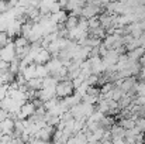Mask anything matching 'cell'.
<instances>
[{
	"mask_svg": "<svg viewBox=\"0 0 145 144\" xmlns=\"http://www.w3.org/2000/svg\"><path fill=\"white\" fill-rule=\"evenodd\" d=\"M75 92V86L72 79H61L56 85V96L58 97H66Z\"/></svg>",
	"mask_w": 145,
	"mask_h": 144,
	"instance_id": "1",
	"label": "cell"
},
{
	"mask_svg": "<svg viewBox=\"0 0 145 144\" xmlns=\"http://www.w3.org/2000/svg\"><path fill=\"white\" fill-rule=\"evenodd\" d=\"M16 57H17V54H16V44H14V41H8L4 47L0 48V58H3L4 61L11 62Z\"/></svg>",
	"mask_w": 145,
	"mask_h": 144,
	"instance_id": "2",
	"label": "cell"
},
{
	"mask_svg": "<svg viewBox=\"0 0 145 144\" xmlns=\"http://www.w3.org/2000/svg\"><path fill=\"white\" fill-rule=\"evenodd\" d=\"M21 27H23V21L20 18H13L8 21V26H7V34L10 38H16L18 34H21Z\"/></svg>",
	"mask_w": 145,
	"mask_h": 144,
	"instance_id": "3",
	"label": "cell"
},
{
	"mask_svg": "<svg viewBox=\"0 0 145 144\" xmlns=\"http://www.w3.org/2000/svg\"><path fill=\"white\" fill-rule=\"evenodd\" d=\"M35 110H37V106H35V103L34 102H25L23 106H21V109H20V113H18V116H17V119H28L30 116H33L34 113H35ZM16 119V120H17Z\"/></svg>",
	"mask_w": 145,
	"mask_h": 144,
	"instance_id": "4",
	"label": "cell"
},
{
	"mask_svg": "<svg viewBox=\"0 0 145 144\" xmlns=\"http://www.w3.org/2000/svg\"><path fill=\"white\" fill-rule=\"evenodd\" d=\"M16 129V120L11 117L4 119L3 122H0V132L3 134H13Z\"/></svg>",
	"mask_w": 145,
	"mask_h": 144,
	"instance_id": "5",
	"label": "cell"
},
{
	"mask_svg": "<svg viewBox=\"0 0 145 144\" xmlns=\"http://www.w3.org/2000/svg\"><path fill=\"white\" fill-rule=\"evenodd\" d=\"M45 65H47V68L49 69V74H51V75H55V74L63 66V62H62V59H61L59 57H52Z\"/></svg>",
	"mask_w": 145,
	"mask_h": 144,
	"instance_id": "6",
	"label": "cell"
},
{
	"mask_svg": "<svg viewBox=\"0 0 145 144\" xmlns=\"http://www.w3.org/2000/svg\"><path fill=\"white\" fill-rule=\"evenodd\" d=\"M21 74L24 75V78H25L27 81H30V79H33V78H37V64H35V62L28 64Z\"/></svg>",
	"mask_w": 145,
	"mask_h": 144,
	"instance_id": "7",
	"label": "cell"
},
{
	"mask_svg": "<svg viewBox=\"0 0 145 144\" xmlns=\"http://www.w3.org/2000/svg\"><path fill=\"white\" fill-rule=\"evenodd\" d=\"M51 55H52V54L49 52L47 48H41V51L37 54V57H35L34 62H35V64H47L49 59L52 58Z\"/></svg>",
	"mask_w": 145,
	"mask_h": 144,
	"instance_id": "8",
	"label": "cell"
},
{
	"mask_svg": "<svg viewBox=\"0 0 145 144\" xmlns=\"http://www.w3.org/2000/svg\"><path fill=\"white\" fill-rule=\"evenodd\" d=\"M51 18L56 23V24H65L66 18H68V14L65 10H59L56 13H51Z\"/></svg>",
	"mask_w": 145,
	"mask_h": 144,
	"instance_id": "9",
	"label": "cell"
},
{
	"mask_svg": "<svg viewBox=\"0 0 145 144\" xmlns=\"http://www.w3.org/2000/svg\"><path fill=\"white\" fill-rule=\"evenodd\" d=\"M128 54V57L131 58V59H141V57L145 54V48L142 47V45H140V47H137V48H134V49H131V51H128L127 52Z\"/></svg>",
	"mask_w": 145,
	"mask_h": 144,
	"instance_id": "10",
	"label": "cell"
},
{
	"mask_svg": "<svg viewBox=\"0 0 145 144\" xmlns=\"http://www.w3.org/2000/svg\"><path fill=\"white\" fill-rule=\"evenodd\" d=\"M27 86L28 89H33V91H38L42 88V78H33L30 81H27Z\"/></svg>",
	"mask_w": 145,
	"mask_h": 144,
	"instance_id": "11",
	"label": "cell"
},
{
	"mask_svg": "<svg viewBox=\"0 0 145 144\" xmlns=\"http://www.w3.org/2000/svg\"><path fill=\"white\" fill-rule=\"evenodd\" d=\"M135 120H137V119H134V117H123V119L120 120V124H121L125 130H130V129L135 127Z\"/></svg>",
	"mask_w": 145,
	"mask_h": 144,
	"instance_id": "12",
	"label": "cell"
},
{
	"mask_svg": "<svg viewBox=\"0 0 145 144\" xmlns=\"http://www.w3.org/2000/svg\"><path fill=\"white\" fill-rule=\"evenodd\" d=\"M49 74V69L47 68L45 64H37V76L38 78H47Z\"/></svg>",
	"mask_w": 145,
	"mask_h": 144,
	"instance_id": "13",
	"label": "cell"
},
{
	"mask_svg": "<svg viewBox=\"0 0 145 144\" xmlns=\"http://www.w3.org/2000/svg\"><path fill=\"white\" fill-rule=\"evenodd\" d=\"M85 6V1L83 0H68V3H66V9L69 10V11H72V10H75V9H79V7H83Z\"/></svg>",
	"mask_w": 145,
	"mask_h": 144,
	"instance_id": "14",
	"label": "cell"
},
{
	"mask_svg": "<svg viewBox=\"0 0 145 144\" xmlns=\"http://www.w3.org/2000/svg\"><path fill=\"white\" fill-rule=\"evenodd\" d=\"M14 44H16V48H21V47H27L30 45V40L24 36H17L14 38Z\"/></svg>",
	"mask_w": 145,
	"mask_h": 144,
	"instance_id": "15",
	"label": "cell"
},
{
	"mask_svg": "<svg viewBox=\"0 0 145 144\" xmlns=\"http://www.w3.org/2000/svg\"><path fill=\"white\" fill-rule=\"evenodd\" d=\"M78 23H79V17L71 14V16H68V18H66V21H65V27H66L68 30H72L73 27L78 26Z\"/></svg>",
	"mask_w": 145,
	"mask_h": 144,
	"instance_id": "16",
	"label": "cell"
},
{
	"mask_svg": "<svg viewBox=\"0 0 145 144\" xmlns=\"http://www.w3.org/2000/svg\"><path fill=\"white\" fill-rule=\"evenodd\" d=\"M8 41H11V38L8 37L7 31H0V48L4 47Z\"/></svg>",
	"mask_w": 145,
	"mask_h": 144,
	"instance_id": "17",
	"label": "cell"
},
{
	"mask_svg": "<svg viewBox=\"0 0 145 144\" xmlns=\"http://www.w3.org/2000/svg\"><path fill=\"white\" fill-rule=\"evenodd\" d=\"M88 24H89V30H92V28H96L99 26H101L100 24V20H99V17H92V18H88Z\"/></svg>",
	"mask_w": 145,
	"mask_h": 144,
	"instance_id": "18",
	"label": "cell"
},
{
	"mask_svg": "<svg viewBox=\"0 0 145 144\" xmlns=\"http://www.w3.org/2000/svg\"><path fill=\"white\" fill-rule=\"evenodd\" d=\"M135 127L141 132V133H145V117H138L135 120Z\"/></svg>",
	"mask_w": 145,
	"mask_h": 144,
	"instance_id": "19",
	"label": "cell"
},
{
	"mask_svg": "<svg viewBox=\"0 0 145 144\" xmlns=\"http://www.w3.org/2000/svg\"><path fill=\"white\" fill-rule=\"evenodd\" d=\"M6 96H8V84L0 85V100H3Z\"/></svg>",
	"mask_w": 145,
	"mask_h": 144,
	"instance_id": "20",
	"label": "cell"
},
{
	"mask_svg": "<svg viewBox=\"0 0 145 144\" xmlns=\"http://www.w3.org/2000/svg\"><path fill=\"white\" fill-rule=\"evenodd\" d=\"M59 10H62V4H61V3L56 0V1H55V3L51 6L49 11H51V13H56V11H59Z\"/></svg>",
	"mask_w": 145,
	"mask_h": 144,
	"instance_id": "21",
	"label": "cell"
},
{
	"mask_svg": "<svg viewBox=\"0 0 145 144\" xmlns=\"http://www.w3.org/2000/svg\"><path fill=\"white\" fill-rule=\"evenodd\" d=\"M58 1L62 4V7H65V6H66V3H68V0H58Z\"/></svg>",
	"mask_w": 145,
	"mask_h": 144,
	"instance_id": "22",
	"label": "cell"
},
{
	"mask_svg": "<svg viewBox=\"0 0 145 144\" xmlns=\"http://www.w3.org/2000/svg\"><path fill=\"white\" fill-rule=\"evenodd\" d=\"M142 4H145V0H142Z\"/></svg>",
	"mask_w": 145,
	"mask_h": 144,
	"instance_id": "23",
	"label": "cell"
},
{
	"mask_svg": "<svg viewBox=\"0 0 145 144\" xmlns=\"http://www.w3.org/2000/svg\"><path fill=\"white\" fill-rule=\"evenodd\" d=\"M100 1H101V0H100Z\"/></svg>",
	"mask_w": 145,
	"mask_h": 144,
	"instance_id": "24",
	"label": "cell"
}]
</instances>
